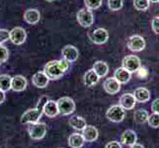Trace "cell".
Instances as JSON below:
<instances>
[{"instance_id": "obj_7", "label": "cell", "mask_w": 159, "mask_h": 148, "mask_svg": "<svg viewBox=\"0 0 159 148\" xmlns=\"http://www.w3.org/2000/svg\"><path fill=\"white\" fill-rule=\"evenodd\" d=\"M123 67L129 72H136L140 67V59L136 56H127L123 59Z\"/></svg>"}, {"instance_id": "obj_40", "label": "cell", "mask_w": 159, "mask_h": 148, "mask_svg": "<svg viewBox=\"0 0 159 148\" xmlns=\"http://www.w3.org/2000/svg\"><path fill=\"white\" fill-rule=\"evenodd\" d=\"M129 148H144L143 146H142L141 144H139V143H135L134 144H133V145H130V147Z\"/></svg>"}, {"instance_id": "obj_24", "label": "cell", "mask_w": 159, "mask_h": 148, "mask_svg": "<svg viewBox=\"0 0 159 148\" xmlns=\"http://www.w3.org/2000/svg\"><path fill=\"white\" fill-rule=\"evenodd\" d=\"M68 123H69L70 127H72L76 130H83V128L87 125L85 119L82 118V117H79V116H73V117H71L69 119Z\"/></svg>"}, {"instance_id": "obj_18", "label": "cell", "mask_w": 159, "mask_h": 148, "mask_svg": "<svg viewBox=\"0 0 159 148\" xmlns=\"http://www.w3.org/2000/svg\"><path fill=\"white\" fill-rule=\"evenodd\" d=\"M43 113L46 114L48 118H54L58 114V109H57V102H54L52 100H48L46 105L43 106Z\"/></svg>"}, {"instance_id": "obj_42", "label": "cell", "mask_w": 159, "mask_h": 148, "mask_svg": "<svg viewBox=\"0 0 159 148\" xmlns=\"http://www.w3.org/2000/svg\"><path fill=\"white\" fill-rule=\"evenodd\" d=\"M46 1H48V2H52V1H54V0H46Z\"/></svg>"}, {"instance_id": "obj_37", "label": "cell", "mask_w": 159, "mask_h": 148, "mask_svg": "<svg viewBox=\"0 0 159 148\" xmlns=\"http://www.w3.org/2000/svg\"><path fill=\"white\" fill-rule=\"evenodd\" d=\"M105 148H122V145L118 141H111L105 145Z\"/></svg>"}, {"instance_id": "obj_35", "label": "cell", "mask_w": 159, "mask_h": 148, "mask_svg": "<svg viewBox=\"0 0 159 148\" xmlns=\"http://www.w3.org/2000/svg\"><path fill=\"white\" fill-rule=\"evenodd\" d=\"M48 101V98L47 96H43L40 98V100L39 102H38V105H37V109H39L41 110V111H43V106L46 105V103Z\"/></svg>"}, {"instance_id": "obj_32", "label": "cell", "mask_w": 159, "mask_h": 148, "mask_svg": "<svg viewBox=\"0 0 159 148\" xmlns=\"http://www.w3.org/2000/svg\"><path fill=\"white\" fill-rule=\"evenodd\" d=\"M9 57V52L6 47H4L2 43H0V64L4 63Z\"/></svg>"}, {"instance_id": "obj_16", "label": "cell", "mask_w": 159, "mask_h": 148, "mask_svg": "<svg viewBox=\"0 0 159 148\" xmlns=\"http://www.w3.org/2000/svg\"><path fill=\"white\" fill-rule=\"evenodd\" d=\"M98 129L93 127V125H86L82 130V136L85 141L87 142H93L98 138Z\"/></svg>"}, {"instance_id": "obj_14", "label": "cell", "mask_w": 159, "mask_h": 148, "mask_svg": "<svg viewBox=\"0 0 159 148\" xmlns=\"http://www.w3.org/2000/svg\"><path fill=\"white\" fill-rule=\"evenodd\" d=\"M28 81L22 75H16L12 77V81H11V89L15 92H21L26 89Z\"/></svg>"}, {"instance_id": "obj_17", "label": "cell", "mask_w": 159, "mask_h": 148, "mask_svg": "<svg viewBox=\"0 0 159 148\" xmlns=\"http://www.w3.org/2000/svg\"><path fill=\"white\" fill-rule=\"evenodd\" d=\"M135 99L133 94L125 93L120 98V106L125 110H133L135 106Z\"/></svg>"}, {"instance_id": "obj_43", "label": "cell", "mask_w": 159, "mask_h": 148, "mask_svg": "<svg viewBox=\"0 0 159 148\" xmlns=\"http://www.w3.org/2000/svg\"><path fill=\"white\" fill-rule=\"evenodd\" d=\"M59 148H62V147H59Z\"/></svg>"}, {"instance_id": "obj_22", "label": "cell", "mask_w": 159, "mask_h": 148, "mask_svg": "<svg viewBox=\"0 0 159 148\" xmlns=\"http://www.w3.org/2000/svg\"><path fill=\"white\" fill-rule=\"evenodd\" d=\"M99 76L97 75V73L95 72L93 69L88 70L87 72L84 74V77H83V81H84V84L87 87H92L98 83L99 81Z\"/></svg>"}, {"instance_id": "obj_13", "label": "cell", "mask_w": 159, "mask_h": 148, "mask_svg": "<svg viewBox=\"0 0 159 148\" xmlns=\"http://www.w3.org/2000/svg\"><path fill=\"white\" fill-rule=\"evenodd\" d=\"M61 53H62V56L65 60H67L68 62H73L75 61L76 59L78 58L79 56V52L78 49L76 48L74 46H65L62 51H61Z\"/></svg>"}, {"instance_id": "obj_2", "label": "cell", "mask_w": 159, "mask_h": 148, "mask_svg": "<svg viewBox=\"0 0 159 148\" xmlns=\"http://www.w3.org/2000/svg\"><path fill=\"white\" fill-rule=\"evenodd\" d=\"M57 105L58 109V114L62 116H68L75 111V103L69 97L59 98L57 101Z\"/></svg>"}, {"instance_id": "obj_4", "label": "cell", "mask_w": 159, "mask_h": 148, "mask_svg": "<svg viewBox=\"0 0 159 148\" xmlns=\"http://www.w3.org/2000/svg\"><path fill=\"white\" fill-rule=\"evenodd\" d=\"M106 117L113 123H120L123 122L125 117V110L120 105H114L108 109Z\"/></svg>"}, {"instance_id": "obj_29", "label": "cell", "mask_w": 159, "mask_h": 148, "mask_svg": "<svg viewBox=\"0 0 159 148\" xmlns=\"http://www.w3.org/2000/svg\"><path fill=\"white\" fill-rule=\"evenodd\" d=\"M147 123H148L149 127H151L153 128H159V114L153 113L152 114L148 116V119H147Z\"/></svg>"}, {"instance_id": "obj_25", "label": "cell", "mask_w": 159, "mask_h": 148, "mask_svg": "<svg viewBox=\"0 0 159 148\" xmlns=\"http://www.w3.org/2000/svg\"><path fill=\"white\" fill-rule=\"evenodd\" d=\"M92 69L95 71L99 77H105L109 71V66L106 62L99 60V61H96L94 64H93Z\"/></svg>"}, {"instance_id": "obj_31", "label": "cell", "mask_w": 159, "mask_h": 148, "mask_svg": "<svg viewBox=\"0 0 159 148\" xmlns=\"http://www.w3.org/2000/svg\"><path fill=\"white\" fill-rule=\"evenodd\" d=\"M85 6L89 10H96L101 7L102 0H84Z\"/></svg>"}, {"instance_id": "obj_33", "label": "cell", "mask_w": 159, "mask_h": 148, "mask_svg": "<svg viewBox=\"0 0 159 148\" xmlns=\"http://www.w3.org/2000/svg\"><path fill=\"white\" fill-rule=\"evenodd\" d=\"M10 40V32L6 29H0V43Z\"/></svg>"}, {"instance_id": "obj_15", "label": "cell", "mask_w": 159, "mask_h": 148, "mask_svg": "<svg viewBox=\"0 0 159 148\" xmlns=\"http://www.w3.org/2000/svg\"><path fill=\"white\" fill-rule=\"evenodd\" d=\"M41 19V13L39 10L35 8H31L25 11L24 13V20L30 25H35L39 23Z\"/></svg>"}, {"instance_id": "obj_26", "label": "cell", "mask_w": 159, "mask_h": 148, "mask_svg": "<svg viewBox=\"0 0 159 148\" xmlns=\"http://www.w3.org/2000/svg\"><path fill=\"white\" fill-rule=\"evenodd\" d=\"M11 81H12V77L8 74L0 75V90L3 92L9 91L11 89Z\"/></svg>"}, {"instance_id": "obj_34", "label": "cell", "mask_w": 159, "mask_h": 148, "mask_svg": "<svg viewBox=\"0 0 159 148\" xmlns=\"http://www.w3.org/2000/svg\"><path fill=\"white\" fill-rule=\"evenodd\" d=\"M151 27H152L153 32H154L155 34H159V17H155L152 19Z\"/></svg>"}, {"instance_id": "obj_20", "label": "cell", "mask_w": 159, "mask_h": 148, "mask_svg": "<svg viewBox=\"0 0 159 148\" xmlns=\"http://www.w3.org/2000/svg\"><path fill=\"white\" fill-rule=\"evenodd\" d=\"M131 73L129 72L127 69H125L124 67H120L118 68L116 71H115L114 77L117 79V81H119V83L120 84H125L128 83L130 79V75Z\"/></svg>"}, {"instance_id": "obj_23", "label": "cell", "mask_w": 159, "mask_h": 148, "mask_svg": "<svg viewBox=\"0 0 159 148\" xmlns=\"http://www.w3.org/2000/svg\"><path fill=\"white\" fill-rule=\"evenodd\" d=\"M84 138L82 134L72 133L68 137V145L71 148H81L84 144Z\"/></svg>"}, {"instance_id": "obj_27", "label": "cell", "mask_w": 159, "mask_h": 148, "mask_svg": "<svg viewBox=\"0 0 159 148\" xmlns=\"http://www.w3.org/2000/svg\"><path fill=\"white\" fill-rule=\"evenodd\" d=\"M148 113H147L146 110L144 109H139L138 111L134 112V120L138 123H144L147 122V119H148Z\"/></svg>"}, {"instance_id": "obj_6", "label": "cell", "mask_w": 159, "mask_h": 148, "mask_svg": "<svg viewBox=\"0 0 159 148\" xmlns=\"http://www.w3.org/2000/svg\"><path fill=\"white\" fill-rule=\"evenodd\" d=\"M43 114V111L39 109H30L28 111H26L21 117V123H35L39 122V119H41Z\"/></svg>"}, {"instance_id": "obj_10", "label": "cell", "mask_w": 159, "mask_h": 148, "mask_svg": "<svg viewBox=\"0 0 159 148\" xmlns=\"http://www.w3.org/2000/svg\"><path fill=\"white\" fill-rule=\"evenodd\" d=\"M109 39V33L106 29L99 28L92 32L91 34V40L96 45H103Z\"/></svg>"}, {"instance_id": "obj_21", "label": "cell", "mask_w": 159, "mask_h": 148, "mask_svg": "<svg viewBox=\"0 0 159 148\" xmlns=\"http://www.w3.org/2000/svg\"><path fill=\"white\" fill-rule=\"evenodd\" d=\"M120 142L125 145H133L136 142V133L135 131L131 130V129H128L123 132L122 136H120Z\"/></svg>"}, {"instance_id": "obj_41", "label": "cell", "mask_w": 159, "mask_h": 148, "mask_svg": "<svg viewBox=\"0 0 159 148\" xmlns=\"http://www.w3.org/2000/svg\"><path fill=\"white\" fill-rule=\"evenodd\" d=\"M149 2H152V3H158L159 0H149Z\"/></svg>"}, {"instance_id": "obj_5", "label": "cell", "mask_w": 159, "mask_h": 148, "mask_svg": "<svg viewBox=\"0 0 159 148\" xmlns=\"http://www.w3.org/2000/svg\"><path fill=\"white\" fill-rule=\"evenodd\" d=\"M76 18H77L78 23L84 28L91 27L94 23V16H93V13L89 9L79 10L77 14H76Z\"/></svg>"}, {"instance_id": "obj_39", "label": "cell", "mask_w": 159, "mask_h": 148, "mask_svg": "<svg viewBox=\"0 0 159 148\" xmlns=\"http://www.w3.org/2000/svg\"><path fill=\"white\" fill-rule=\"evenodd\" d=\"M5 100V92L0 90V104H2Z\"/></svg>"}, {"instance_id": "obj_19", "label": "cell", "mask_w": 159, "mask_h": 148, "mask_svg": "<svg viewBox=\"0 0 159 148\" xmlns=\"http://www.w3.org/2000/svg\"><path fill=\"white\" fill-rule=\"evenodd\" d=\"M134 97L135 99L136 102L139 103H146L150 100V92L148 89L146 88H143V87H141V88H138L134 93Z\"/></svg>"}, {"instance_id": "obj_11", "label": "cell", "mask_w": 159, "mask_h": 148, "mask_svg": "<svg viewBox=\"0 0 159 148\" xmlns=\"http://www.w3.org/2000/svg\"><path fill=\"white\" fill-rule=\"evenodd\" d=\"M103 87H104V90H105L108 94L115 95V94H117V93H119V91L120 90V83H119V81H117V79L115 77H110L105 80Z\"/></svg>"}, {"instance_id": "obj_8", "label": "cell", "mask_w": 159, "mask_h": 148, "mask_svg": "<svg viewBox=\"0 0 159 148\" xmlns=\"http://www.w3.org/2000/svg\"><path fill=\"white\" fill-rule=\"evenodd\" d=\"M26 38L27 33L22 27H16V28H13L10 31V41L16 46H20L22 43H24Z\"/></svg>"}, {"instance_id": "obj_36", "label": "cell", "mask_w": 159, "mask_h": 148, "mask_svg": "<svg viewBox=\"0 0 159 148\" xmlns=\"http://www.w3.org/2000/svg\"><path fill=\"white\" fill-rule=\"evenodd\" d=\"M151 111L153 113L159 114V98L155 99V100L152 102V104H151Z\"/></svg>"}, {"instance_id": "obj_12", "label": "cell", "mask_w": 159, "mask_h": 148, "mask_svg": "<svg viewBox=\"0 0 159 148\" xmlns=\"http://www.w3.org/2000/svg\"><path fill=\"white\" fill-rule=\"evenodd\" d=\"M48 81L50 79L43 71H38L32 77V83L37 88H46L48 85Z\"/></svg>"}, {"instance_id": "obj_3", "label": "cell", "mask_w": 159, "mask_h": 148, "mask_svg": "<svg viewBox=\"0 0 159 148\" xmlns=\"http://www.w3.org/2000/svg\"><path fill=\"white\" fill-rule=\"evenodd\" d=\"M28 132L32 139L35 140H40L45 137L47 133V125L43 123H30L28 128Z\"/></svg>"}, {"instance_id": "obj_38", "label": "cell", "mask_w": 159, "mask_h": 148, "mask_svg": "<svg viewBox=\"0 0 159 148\" xmlns=\"http://www.w3.org/2000/svg\"><path fill=\"white\" fill-rule=\"evenodd\" d=\"M136 72H139V75L140 76V77H145V76L147 75V73H148V72H147V70L144 67H139Z\"/></svg>"}, {"instance_id": "obj_1", "label": "cell", "mask_w": 159, "mask_h": 148, "mask_svg": "<svg viewBox=\"0 0 159 148\" xmlns=\"http://www.w3.org/2000/svg\"><path fill=\"white\" fill-rule=\"evenodd\" d=\"M68 68H69V62L64 58L60 60H52V61H48L46 64L43 72L46 73L48 79L57 80L61 77L68 70Z\"/></svg>"}, {"instance_id": "obj_9", "label": "cell", "mask_w": 159, "mask_h": 148, "mask_svg": "<svg viewBox=\"0 0 159 148\" xmlns=\"http://www.w3.org/2000/svg\"><path fill=\"white\" fill-rule=\"evenodd\" d=\"M128 47L131 52H141L145 47V41L140 36H131L128 40Z\"/></svg>"}, {"instance_id": "obj_30", "label": "cell", "mask_w": 159, "mask_h": 148, "mask_svg": "<svg viewBox=\"0 0 159 148\" xmlns=\"http://www.w3.org/2000/svg\"><path fill=\"white\" fill-rule=\"evenodd\" d=\"M123 0H108V6L112 11H119L123 8Z\"/></svg>"}, {"instance_id": "obj_28", "label": "cell", "mask_w": 159, "mask_h": 148, "mask_svg": "<svg viewBox=\"0 0 159 148\" xmlns=\"http://www.w3.org/2000/svg\"><path fill=\"white\" fill-rule=\"evenodd\" d=\"M134 5L136 10L145 11L149 8V0H134Z\"/></svg>"}]
</instances>
